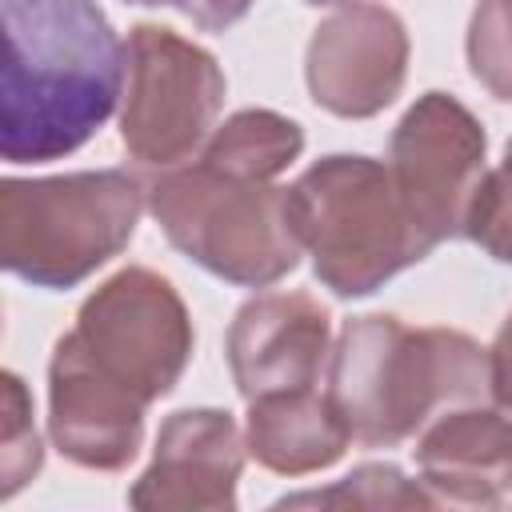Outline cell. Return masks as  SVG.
<instances>
[{"instance_id": "19", "label": "cell", "mask_w": 512, "mask_h": 512, "mask_svg": "<svg viewBox=\"0 0 512 512\" xmlns=\"http://www.w3.org/2000/svg\"><path fill=\"white\" fill-rule=\"evenodd\" d=\"M488 392L496 408L512 416V312L500 320L492 344H488Z\"/></svg>"}, {"instance_id": "5", "label": "cell", "mask_w": 512, "mask_h": 512, "mask_svg": "<svg viewBox=\"0 0 512 512\" xmlns=\"http://www.w3.org/2000/svg\"><path fill=\"white\" fill-rule=\"evenodd\" d=\"M148 212L180 256L236 288H272L296 272L304 252L288 224L284 188L224 176L204 160L156 176Z\"/></svg>"}, {"instance_id": "11", "label": "cell", "mask_w": 512, "mask_h": 512, "mask_svg": "<svg viewBox=\"0 0 512 512\" xmlns=\"http://www.w3.org/2000/svg\"><path fill=\"white\" fill-rule=\"evenodd\" d=\"M248 444L224 408H180L164 416L152 464L128 488L132 508L148 512H232Z\"/></svg>"}, {"instance_id": "9", "label": "cell", "mask_w": 512, "mask_h": 512, "mask_svg": "<svg viewBox=\"0 0 512 512\" xmlns=\"http://www.w3.org/2000/svg\"><path fill=\"white\" fill-rule=\"evenodd\" d=\"M408 28L380 0L340 4L312 28L304 48V84L316 108L340 120L380 116L408 76Z\"/></svg>"}, {"instance_id": "13", "label": "cell", "mask_w": 512, "mask_h": 512, "mask_svg": "<svg viewBox=\"0 0 512 512\" xmlns=\"http://www.w3.org/2000/svg\"><path fill=\"white\" fill-rule=\"evenodd\" d=\"M420 484L448 504H500L512 492V416L504 408H452L424 424Z\"/></svg>"}, {"instance_id": "23", "label": "cell", "mask_w": 512, "mask_h": 512, "mask_svg": "<svg viewBox=\"0 0 512 512\" xmlns=\"http://www.w3.org/2000/svg\"><path fill=\"white\" fill-rule=\"evenodd\" d=\"M304 4H312V8H332V4H352V0H304Z\"/></svg>"}, {"instance_id": "4", "label": "cell", "mask_w": 512, "mask_h": 512, "mask_svg": "<svg viewBox=\"0 0 512 512\" xmlns=\"http://www.w3.org/2000/svg\"><path fill=\"white\" fill-rule=\"evenodd\" d=\"M144 200L148 188L128 168L8 176L0 184V264L32 288L68 292L132 244Z\"/></svg>"}, {"instance_id": "20", "label": "cell", "mask_w": 512, "mask_h": 512, "mask_svg": "<svg viewBox=\"0 0 512 512\" xmlns=\"http://www.w3.org/2000/svg\"><path fill=\"white\" fill-rule=\"evenodd\" d=\"M176 8L204 32H228L236 20L248 16L252 0H180Z\"/></svg>"}, {"instance_id": "7", "label": "cell", "mask_w": 512, "mask_h": 512, "mask_svg": "<svg viewBox=\"0 0 512 512\" xmlns=\"http://www.w3.org/2000/svg\"><path fill=\"white\" fill-rule=\"evenodd\" d=\"M76 340L88 356L156 404L168 396L196 348V328L176 284L144 264H128L96 284L76 312Z\"/></svg>"}, {"instance_id": "2", "label": "cell", "mask_w": 512, "mask_h": 512, "mask_svg": "<svg viewBox=\"0 0 512 512\" xmlns=\"http://www.w3.org/2000/svg\"><path fill=\"white\" fill-rule=\"evenodd\" d=\"M484 388L488 348L460 328H412L392 312L344 320L328 356V396L364 448H396Z\"/></svg>"}, {"instance_id": "17", "label": "cell", "mask_w": 512, "mask_h": 512, "mask_svg": "<svg viewBox=\"0 0 512 512\" xmlns=\"http://www.w3.org/2000/svg\"><path fill=\"white\" fill-rule=\"evenodd\" d=\"M464 56L472 80L500 104H512V0H476Z\"/></svg>"}, {"instance_id": "18", "label": "cell", "mask_w": 512, "mask_h": 512, "mask_svg": "<svg viewBox=\"0 0 512 512\" xmlns=\"http://www.w3.org/2000/svg\"><path fill=\"white\" fill-rule=\"evenodd\" d=\"M4 388V432H0V496L12 500L44 464V444L32 420V396L16 372L0 376Z\"/></svg>"}, {"instance_id": "12", "label": "cell", "mask_w": 512, "mask_h": 512, "mask_svg": "<svg viewBox=\"0 0 512 512\" xmlns=\"http://www.w3.org/2000/svg\"><path fill=\"white\" fill-rule=\"evenodd\" d=\"M224 356L244 400L316 388L332 356V316L308 292H260L236 308Z\"/></svg>"}, {"instance_id": "14", "label": "cell", "mask_w": 512, "mask_h": 512, "mask_svg": "<svg viewBox=\"0 0 512 512\" xmlns=\"http://www.w3.org/2000/svg\"><path fill=\"white\" fill-rule=\"evenodd\" d=\"M244 444L260 468L276 476H308L332 468L348 452L352 432L328 392L292 388L248 400Z\"/></svg>"}, {"instance_id": "15", "label": "cell", "mask_w": 512, "mask_h": 512, "mask_svg": "<svg viewBox=\"0 0 512 512\" xmlns=\"http://www.w3.org/2000/svg\"><path fill=\"white\" fill-rule=\"evenodd\" d=\"M300 152H304V128L292 116L272 108H240L220 128H212L196 160H204L224 176L276 184V176L288 172L300 160Z\"/></svg>"}, {"instance_id": "1", "label": "cell", "mask_w": 512, "mask_h": 512, "mask_svg": "<svg viewBox=\"0 0 512 512\" xmlns=\"http://www.w3.org/2000/svg\"><path fill=\"white\" fill-rule=\"evenodd\" d=\"M0 156L44 164L84 148L124 92V44L96 0H0Z\"/></svg>"}, {"instance_id": "16", "label": "cell", "mask_w": 512, "mask_h": 512, "mask_svg": "<svg viewBox=\"0 0 512 512\" xmlns=\"http://www.w3.org/2000/svg\"><path fill=\"white\" fill-rule=\"evenodd\" d=\"M440 500L412 484L396 464H356L344 480L324 492H296L276 500V508H436Z\"/></svg>"}, {"instance_id": "3", "label": "cell", "mask_w": 512, "mask_h": 512, "mask_svg": "<svg viewBox=\"0 0 512 512\" xmlns=\"http://www.w3.org/2000/svg\"><path fill=\"white\" fill-rule=\"evenodd\" d=\"M284 204L316 280L340 300L372 296L432 252L396 192L388 160L364 152L320 156L284 188Z\"/></svg>"}, {"instance_id": "8", "label": "cell", "mask_w": 512, "mask_h": 512, "mask_svg": "<svg viewBox=\"0 0 512 512\" xmlns=\"http://www.w3.org/2000/svg\"><path fill=\"white\" fill-rule=\"evenodd\" d=\"M484 160V124L448 92L416 96L396 120L388 136V168L412 224L432 248L464 236V216L484 176Z\"/></svg>"}, {"instance_id": "21", "label": "cell", "mask_w": 512, "mask_h": 512, "mask_svg": "<svg viewBox=\"0 0 512 512\" xmlns=\"http://www.w3.org/2000/svg\"><path fill=\"white\" fill-rule=\"evenodd\" d=\"M124 4H140V8H176L180 0H124Z\"/></svg>"}, {"instance_id": "6", "label": "cell", "mask_w": 512, "mask_h": 512, "mask_svg": "<svg viewBox=\"0 0 512 512\" xmlns=\"http://www.w3.org/2000/svg\"><path fill=\"white\" fill-rule=\"evenodd\" d=\"M224 68L196 40L168 24H132L124 44L120 144L144 168H180L216 128Z\"/></svg>"}, {"instance_id": "10", "label": "cell", "mask_w": 512, "mask_h": 512, "mask_svg": "<svg viewBox=\"0 0 512 512\" xmlns=\"http://www.w3.org/2000/svg\"><path fill=\"white\" fill-rule=\"evenodd\" d=\"M148 400L108 376L76 332H64L48 360V436L56 452L88 472H120L144 444Z\"/></svg>"}, {"instance_id": "22", "label": "cell", "mask_w": 512, "mask_h": 512, "mask_svg": "<svg viewBox=\"0 0 512 512\" xmlns=\"http://www.w3.org/2000/svg\"><path fill=\"white\" fill-rule=\"evenodd\" d=\"M496 168H500V172L512 180V140H508V148H504V156H500V164H496Z\"/></svg>"}]
</instances>
